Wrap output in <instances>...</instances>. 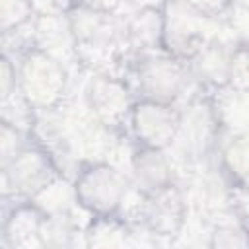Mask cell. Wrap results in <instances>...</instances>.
Returning <instances> with one entry per match:
<instances>
[{
	"instance_id": "cell-21",
	"label": "cell",
	"mask_w": 249,
	"mask_h": 249,
	"mask_svg": "<svg viewBox=\"0 0 249 249\" xmlns=\"http://www.w3.org/2000/svg\"><path fill=\"white\" fill-rule=\"evenodd\" d=\"M80 2L86 8H91V10H97V12H109L115 6H119L121 0H80Z\"/></svg>"
},
{
	"instance_id": "cell-5",
	"label": "cell",
	"mask_w": 249,
	"mask_h": 249,
	"mask_svg": "<svg viewBox=\"0 0 249 249\" xmlns=\"http://www.w3.org/2000/svg\"><path fill=\"white\" fill-rule=\"evenodd\" d=\"M206 16L196 12L187 0H173L163 16L165 41L183 54H196L202 49V23ZM169 47V49H171Z\"/></svg>"
},
{
	"instance_id": "cell-13",
	"label": "cell",
	"mask_w": 249,
	"mask_h": 249,
	"mask_svg": "<svg viewBox=\"0 0 249 249\" xmlns=\"http://www.w3.org/2000/svg\"><path fill=\"white\" fill-rule=\"evenodd\" d=\"M226 161L237 175H249V136H237L226 150Z\"/></svg>"
},
{
	"instance_id": "cell-14",
	"label": "cell",
	"mask_w": 249,
	"mask_h": 249,
	"mask_svg": "<svg viewBox=\"0 0 249 249\" xmlns=\"http://www.w3.org/2000/svg\"><path fill=\"white\" fill-rule=\"evenodd\" d=\"M29 0H2V29L8 33L12 27H18L31 14Z\"/></svg>"
},
{
	"instance_id": "cell-7",
	"label": "cell",
	"mask_w": 249,
	"mask_h": 249,
	"mask_svg": "<svg viewBox=\"0 0 249 249\" xmlns=\"http://www.w3.org/2000/svg\"><path fill=\"white\" fill-rule=\"evenodd\" d=\"M88 103L97 119L107 124H115L128 111V93L121 82L99 76L89 82Z\"/></svg>"
},
{
	"instance_id": "cell-12",
	"label": "cell",
	"mask_w": 249,
	"mask_h": 249,
	"mask_svg": "<svg viewBox=\"0 0 249 249\" xmlns=\"http://www.w3.org/2000/svg\"><path fill=\"white\" fill-rule=\"evenodd\" d=\"M228 82L239 91L249 89V47H239L230 56Z\"/></svg>"
},
{
	"instance_id": "cell-8",
	"label": "cell",
	"mask_w": 249,
	"mask_h": 249,
	"mask_svg": "<svg viewBox=\"0 0 249 249\" xmlns=\"http://www.w3.org/2000/svg\"><path fill=\"white\" fill-rule=\"evenodd\" d=\"M144 218L148 228L158 235H175L183 224V200L173 185L150 195Z\"/></svg>"
},
{
	"instance_id": "cell-15",
	"label": "cell",
	"mask_w": 249,
	"mask_h": 249,
	"mask_svg": "<svg viewBox=\"0 0 249 249\" xmlns=\"http://www.w3.org/2000/svg\"><path fill=\"white\" fill-rule=\"evenodd\" d=\"M156 16H158V14H156ZM156 16H154V12H146V14H142V16L138 14L136 21H134L132 27H130V35H132V37H138V41L144 43V45L154 43L160 33L163 35V25L156 27V19H158Z\"/></svg>"
},
{
	"instance_id": "cell-4",
	"label": "cell",
	"mask_w": 249,
	"mask_h": 249,
	"mask_svg": "<svg viewBox=\"0 0 249 249\" xmlns=\"http://www.w3.org/2000/svg\"><path fill=\"white\" fill-rule=\"evenodd\" d=\"M53 181L51 165L45 154L21 150L12 161L2 165L4 195H37L47 183Z\"/></svg>"
},
{
	"instance_id": "cell-11",
	"label": "cell",
	"mask_w": 249,
	"mask_h": 249,
	"mask_svg": "<svg viewBox=\"0 0 249 249\" xmlns=\"http://www.w3.org/2000/svg\"><path fill=\"white\" fill-rule=\"evenodd\" d=\"M196 68L204 80H210L214 84H226L228 82V70H230V56L222 51L220 45H206L196 53Z\"/></svg>"
},
{
	"instance_id": "cell-2",
	"label": "cell",
	"mask_w": 249,
	"mask_h": 249,
	"mask_svg": "<svg viewBox=\"0 0 249 249\" xmlns=\"http://www.w3.org/2000/svg\"><path fill=\"white\" fill-rule=\"evenodd\" d=\"M74 193L78 204L89 212L107 216L126 198L128 179L111 165H91L76 179Z\"/></svg>"
},
{
	"instance_id": "cell-1",
	"label": "cell",
	"mask_w": 249,
	"mask_h": 249,
	"mask_svg": "<svg viewBox=\"0 0 249 249\" xmlns=\"http://www.w3.org/2000/svg\"><path fill=\"white\" fill-rule=\"evenodd\" d=\"M18 84L21 97L29 107L49 109L60 99L66 84V74L58 60L43 51H33L23 58L19 66Z\"/></svg>"
},
{
	"instance_id": "cell-16",
	"label": "cell",
	"mask_w": 249,
	"mask_h": 249,
	"mask_svg": "<svg viewBox=\"0 0 249 249\" xmlns=\"http://www.w3.org/2000/svg\"><path fill=\"white\" fill-rule=\"evenodd\" d=\"M0 144H2V165H6L8 161H12L21 152L19 132L8 121L2 123V140H0Z\"/></svg>"
},
{
	"instance_id": "cell-3",
	"label": "cell",
	"mask_w": 249,
	"mask_h": 249,
	"mask_svg": "<svg viewBox=\"0 0 249 249\" xmlns=\"http://www.w3.org/2000/svg\"><path fill=\"white\" fill-rule=\"evenodd\" d=\"M132 126L144 146L163 150L175 140L181 128V119L167 103L146 99L134 107Z\"/></svg>"
},
{
	"instance_id": "cell-9",
	"label": "cell",
	"mask_w": 249,
	"mask_h": 249,
	"mask_svg": "<svg viewBox=\"0 0 249 249\" xmlns=\"http://www.w3.org/2000/svg\"><path fill=\"white\" fill-rule=\"evenodd\" d=\"M132 167L138 189L146 191L148 195L171 185V167L161 150L158 148L146 146L142 152H138L132 161Z\"/></svg>"
},
{
	"instance_id": "cell-6",
	"label": "cell",
	"mask_w": 249,
	"mask_h": 249,
	"mask_svg": "<svg viewBox=\"0 0 249 249\" xmlns=\"http://www.w3.org/2000/svg\"><path fill=\"white\" fill-rule=\"evenodd\" d=\"M138 76L144 95L160 103H169L171 99H175L183 86V70L175 60L169 58L148 60L140 68Z\"/></svg>"
},
{
	"instance_id": "cell-20",
	"label": "cell",
	"mask_w": 249,
	"mask_h": 249,
	"mask_svg": "<svg viewBox=\"0 0 249 249\" xmlns=\"http://www.w3.org/2000/svg\"><path fill=\"white\" fill-rule=\"evenodd\" d=\"M12 86H16V70L12 68V62L8 56L2 58V99L6 101L12 95Z\"/></svg>"
},
{
	"instance_id": "cell-17",
	"label": "cell",
	"mask_w": 249,
	"mask_h": 249,
	"mask_svg": "<svg viewBox=\"0 0 249 249\" xmlns=\"http://www.w3.org/2000/svg\"><path fill=\"white\" fill-rule=\"evenodd\" d=\"M29 6L41 16H60L72 8V0H29Z\"/></svg>"
},
{
	"instance_id": "cell-19",
	"label": "cell",
	"mask_w": 249,
	"mask_h": 249,
	"mask_svg": "<svg viewBox=\"0 0 249 249\" xmlns=\"http://www.w3.org/2000/svg\"><path fill=\"white\" fill-rule=\"evenodd\" d=\"M196 12H200V14H204L206 18L208 16H214V14H218V12H222L228 4H230V0H187Z\"/></svg>"
},
{
	"instance_id": "cell-18",
	"label": "cell",
	"mask_w": 249,
	"mask_h": 249,
	"mask_svg": "<svg viewBox=\"0 0 249 249\" xmlns=\"http://www.w3.org/2000/svg\"><path fill=\"white\" fill-rule=\"evenodd\" d=\"M214 245H224V247L249 245V233H241L233 228H224V230L214 233Z\"/></svg>"
},
{
	"instance_id": "cell-10",
	"label": "cell",
	"mask_w": 249,
	"mask_h": 249,
	"mask_svg": "<svg viewBox=\"0 0 249 249\" xmlns=\"http://www.w3.org/2000/svg\"><path fill=\"white\" fill-rule=\"evenodd\" d=\"M43 222L41 208H19L4 226V237L10 247H39L43 243Z\"/></svg>"
}]
</instances>
